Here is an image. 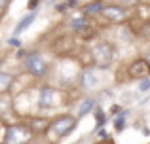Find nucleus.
<instances>
[{
  "label": "nucleus",
  "mask_w": 150,
  "mask_h": 144,
  "mask_svg": "<svg viewBox=\"0 0 150 144\" xmlns=\"http://www.w3.org/2000/svg\"><path fill=\"white\" fill-rule=\"evenodd\" d=\"M25 70L30 74L33 78H44L46 74H48L50 70V63H48V59H46L42 53H38V51H33V53H29V55L25 57Z\"/></svg>",
  "instance_id": "obj_4"
},
{
  "label": "nucleus",
  "mask_w": 150,
  "mask_h": 144,
  "mask_svg": "<svg viewBox=\"0 0 150 144\" xmlns=\"http://www.w3.org/2000/svg\"><path fill=\"white\" fill-rule=\"evenodd\" d=\"M146 61H148V63H150V53H148V55H146Z\"/></svg>",
  "instance_id": "obj_16"
},
{
  "label": "nucleus",
  "mask_w": 150,
  "mask_h": 144,
  "mask_svg": "<svg viewBox=\"0 0 150 144\" xmlns=\"http://www.w3.org/2000/svg\"><path fill=\"white\" fill-rule=\"evenodd\" d=\"M36 17H38V11H36V10H30L29 13H27L25 17H23L21 21H19L17 25L13 27V30H11V36H21V34L25 32V30L29 29V27L33 25L34 21H36Z\"/></svg>",
  "instance_id": "obj_9"
},
{
  "label": "nucleus",
  "mask_w": 150,
  "mask_h": 144,
  "mask_svg": "<svg viewBox=\"0 0 150 144\" xmlns=\"http://www.w3.org/2000/svg\"><path fill=\"white\" fill-rule=\"evenodd\" d=\"M103 10H105V4H103L101 0H89V2H88V4H84V8H82V11H84L88 17L103 13Z\"/></svg>",
  "instance_id": "obj_12"
},
{
  "label": "nucleus",
  "mask_w": 150,
  "mask_h": 144,
  "mask_svg": "<svg viewBox=\"0 0 150 144\" xmlns=\"http://www.w3.org/2000/svg\"><path fill=\"white\" fill-rule=\"evenodd\" d=\"M137 93H141V95H144V93L150 91V76L146 78H141V80H137Z\"/></svg>",
  "instance_id": "obj_14"
},
{
  "label": "nucleus",
  "mask_w": 150,
  "mask_h": 144,
  "mask_svg": "<svg viewBox=\"0 0 150 144\" xmlns=\"http://www.w3.org/2000/svg\"><path fill=\"white\" fill-rule=\"evenodd\" d=\"M89 55H91L93 67L99 68V70H106V68L112 67L116 51H114V46L108 40H97L89 49Z\"/></svg>",
  "instance_id": "obj_1"
},
{
  "label": "nucleus",
  "mask_w": 150,
  "mask_h": 144,
  "mask_svg": "<svg viewBox=\"0 0 150 144\" xmlns=\"http://www.w3.org/2000/svg\"><path fill=\"white\" fill-rule=\"evenodd\" d=\"M4 144H6V142H4Z\"/></svg>",
  "instance_id": "obj_18"
},
{
  "label": "nucleus",
  "mask_w": 150,
  "mask_h": 144,
  "mask_svg": "<svg viewBox=\"0 0 150 144\" xmlns=\"http://www.w3.org/2000/svg\"><path fill=\"white\" fill-rule=\"evenodd\" d=\"M65 103V95H63L61 89L53 87V85H44L38 91V100L36 106L38 110H53V108L61 106Z\"/></svg>",
  "instance_id": "obj_2"
},
{
  "label": "nucleus",
  "mask_w": 150,
  "mask_h": 144,
  "mask_svg": "<svg viewBox=\"0 0 150 144\" xmlns=\"http://www.w3.org/2000/svg\"><path fill=\"white\" fill-rule=\"evenodd\" d=\"M30 129L23 125H11L6 129V135H4V142L6 144H25L30 138Z\"/></svg>",
  "instance_id": "obj_5"
},
{
  "label": "nucleus",
  "mask_w": 150,
  "mask_h": 144,
  "mask_svg": "<svg viewBox=\"0 0 150 144\" xmlns=\"http://www.w3.org/2000/svg\"><path fill=\"white\" fill-rule=\"evenodd\" d=\"M97 100L93 99V97H86L82 103H78V110H76V118H84V116H88L89 112H93V108H95Z\"/></svg>",
  "instance_id": "obj_11"
},
{
  "label": "nucleus",
  "mask_w": 150,
  "mask_h": 144,
  "mask_svg": "<svg viewBox=\"0 0 150 144\" xmlns=\"http://www.w3.org/2000/svg\"><path fill=\"white\" fill-rule=\"evenodd\" d=\"M101 84V78H99V68H86L80 74V85L84 89H97Z\"/></svg>",
  "instance_id": "obj_8"
},
{
  "label": "nucleus",
  "mask_w": 150,
  "mask_h": 144,
  "mask_svg": "<svg viewBox=\"0 0 150 144\" xmlns=\"http://www.w3.org/2000/svg\"><path fill=\"white\" fill-rule=\"evenodd\" d=\"M10 46H17V48H19V46H21L19 36H11V38H10Z\"/></svg>",
  "instance_id": "obj_15"
},
{
  "label": "nucleus",
  "mask_w": 150,
  "mask_h": 144,
  "mask_svg": "<svg viewBox=\"0 0 150 144\" xmlns=\"http://www.w3.org/2000/svg\"><path fill=\"white\" fill-rule=\"evenodd\" d=\"M101 15L108 23H122V21H125V19H127V10H125V6L108 4V6H105V10H103Z\"/></svg>",
  "instance_id": "obj_7"
},
{
  "label": "nucleus",
  "mask_w": 150,
  "mask_h": 144,
  "mask_svg": "<svg viewBox=\"0 0 150 144\" xmlns=\"http://www.w3.org/2000/svg\"><path fill=\"white\" fill-rule=\"evenodd\" d=\"M13 81H15V76H13L11 72L0 70V93L10 91V87L13 85Z\"/></svg>",
  "instance_id": "obj_13"
},
{
  "label": "nucleus",
  "mask_w": 150,
  "mask_h": 144,
  "mask_svg": "<svg viewBox=\"0 0 150 144\" xmlns=\"http://www.w3.org/2000/svg\"><path fill=\"white\" fill-rule=\"evenodd\" d=\"M127 74L131 80H141V78L150 76V63L146 61V57H139L133 61L127 68Z\"/></svg>",
  "instance_id": "obj_6"
},
{
  "label": "nucleus",
  "mask_w": 150,
  "mask_h": 144,
  "mask_svg": "<svg viewBox=\"0 0 150 144\" xmlns=\"http://www.w3.org/2000/svg\"><path fill=\"white\" fill-rule=\"evenodd\" d=\"M78 119H80V118H76V116H72V114L57 116L53 122H50L48 129H50V133H53L55 137H59V138H61V137H69V135L76 129Z\"/></svg>",
  "instance_id": "obj_3"
},
{
  "label": "nucleus",
  "mask_w": 150,
  "mask_h": 144,
  "mask_svg": "<svg viewBox=\"0 0 150 144\" xmlns=\"http://www.w3.org/2000/svg\"><path fill=\"white\" fill-rule=\"evenodd\" d=\"M0 6H2V0H0Z\"/></svg>",
  "instance_id": "obj_17"
},
{
  "label": "nucleus",
  "mask_w": 150,
  "mask_h": 144,
  "mask_svg": "<svg viewBox=\"0 0 150 144\" xmlns=\"http://www.w3.org/2000/svg\"><path fill=\"white\" fill-rule=\"evenodd\" d=\"M69 27L74 30V32H80V30H84L86 27H88V15L84 13V11H74L72 15L69 17Z\"/></svg>",
  "instance_id": "obj_10"
}]
</instances>
